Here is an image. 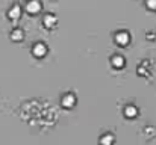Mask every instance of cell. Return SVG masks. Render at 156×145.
<instances>
[{
  "label": "cell",
  "instance_id": "cell-1",
  "mask_svg": "<svg viewBox=\"0 0 156 145\" xmlns=\"http://www.w3.org/2000/svg\"><path fill=\"white\" fill-rule=\"evenodd\" d=\"M132 43V35L126 29H120L114 33V44L118 47H127Z\"/></svg>",
  "mask_w": 156,
  "mask_h": 145
},
{
  "label": "cell",
  "instance_id": "cell-2",
  "mask_svg": "<svg viewBox=\"0 0 156 145\" xmlns=\"http://www.w3.org/2000/svg\"><path fill=\"white\" fill-rule=\"evenodd\" d=\"M30 54L35 59H44L49 54V46L43 41H37L32 47H30Z\"/></svg>",
  "mask_w": 156,
  "mask_h": 145
},
{
  "label": "cell",
  "instance_id": "cell-3",
  "mask_svg": "<svg viewBox=\"0 0 156 145\" xmlns=\"http://www.w3.org/2000/svg\"><path fill=\"white\" fill-rule=\"evenodd\" d=\"M77 104V97L74 92H64L61 95V107L65 110H71L74 109V106Z\"/></svg>",
  "mask_w": 156,
  "mask_h": 145
},
{
  "label": "cell",
  "instance_id": "cell-4",
  "mask_svg": "<svg viewBox=\"0 0 156 145\" xmlns=\"http://www.w3.org/2000/svg\"><path fill=\"white\" fill-rule=\"evenodd\" d=\"M43 11V3L41 0H27L24 3V12L30 17H35L38 14H41Z\"/></svg>",
  "mask_w": 156,
  "mask_h": 145
},
{
  "label": "cell",
  "instance_id": "cell-5",
  "mask_svg": "<svg viewBox=\"0 0 156 145\" xmlns=\"http://www.w3.org/2000/svg\"><path fill=\"white\" fill-rule=\"evenodd\" d=\"M21 15H23V8H21L18 3H14V5L6 11V17H8V20L12 21V23H17V21L21 18Z\"/></svg>",
  "mask_w": 156,
  "mask_h": 145
},
{
  "label": "cell",
  "instance_id": "cell-6",
  "mask_svg": "<svg viewBox=\"0 0 156 145\" xmlns=\"http://www.w3.org/2000/svg\"><path fill=\"white\" fill-rule=\"evenodd\" d=\"M41 24H43V27H44V29H47V30H53V29L58 26V17H56L55 14H52V12H47V14H44V15H43Z\"/></svg>",
  "mask_w": 156,
  "mask_h": 145
},
{
  "label": "cell",
  "instance_id": "cell-7",
  "mask_svg": "<svg viewBox=\"0 0 156 145\" xmlns=\"http://www.w3.org/2000/svg\"><path fill=\"white\" fill-rule=\"evenodd\" d=\"M109 64H111V67L114 70L120 71V70H123L126 67V57L123 54H120V53H115V54H112L109 57Z\"/></svg>",
  "mask_w": 156,
  "mask_h": 145
},
{
  "label": "cell",
  "instance_id": "cell-8",
  "mask_svg": "<svg viewBox=\"0 0 156 145\" xmlns=\"http://www.w3.org/2000/svg\"><path fill=\"white\" fill-rule=\"evenodd\" d=\"M138 115H140V109L135 104H126L123 107V116L126 119H135L138 118Z\"/></svg>",
  "mask_w": 156,
  "mask_h": 145
},
{
  "label": "cell",
  "instance_id": "cell-9",
  "mask_svg": "<svg viewBox=\"0 0 156 145\" xmlns=\"http://www.w3.org/2000/svg\"><path fill=\"white\" fill-rule=\"evenodd\" d=\"M9 38H11L12 43H23L24 38H26V33H24V30H23L21 27L15 26V27L9 32Z\"/></svg>",
  "mask_w": 156,
  "mask_h": 145
},
{
  "label": "cell",
  "instance_id": "cell-10",
  "mask_svg": "<svg viewBox=\"0 0 156 145\" xmlns=\"http://www.w3.org/2000/svg\"><path fill=\"white\" fill-rule=\"evenodd\" d=\"M150 73H152V70H150V62L146 59L144 62H141L140 65H138V68H136V74L141 77H149L150 76Z\"/></svg>",
  "mask_w": 156,
  "mask_h": 145
},
{
  "label": "cell",
  "instance_id": "cell-11",
  "mask_svg": "<svg viewBox=\"0 0 156 145\" xmlns=\"http://www.w3.org/2000/svg\"><path fill=\"white\" fill-rule=\"evenodd\" d=\"M114 144H115V136L111 132H106L99 138V145H114Z\"/></svg>",
  "mask_w": 156,
  "mask_h": 145
},
{
  "label": "cell",
  "instance_id": "cell-12",
  "mask_svg": "<svg viewBox=\"0 0 156 145\" xmlns=\"http://www.w3.org/2000/svg\"><path fill=\"white\" fill-rule=\"evenodd\" d=\"M146 9L150 12H156V0H144Z\"/></svg>",
  "mask_w": 156,
  "mask_h": 145
},
{
  "label": "cell",
  "instance_id": "cell-13",
  "mask_svg": "<svg viewBox=\"0 0 156 145\" xmlns=\"http://www.w3.org/2000/svg\"><path fill=\"white\" fill-rule=\"evenodd\" d=\"M147 40H149V41H155V40H156V33L147 32Z\"/></svg>",
  "mask_w": 156,
  "mask_h": 145
}]
</instances>
